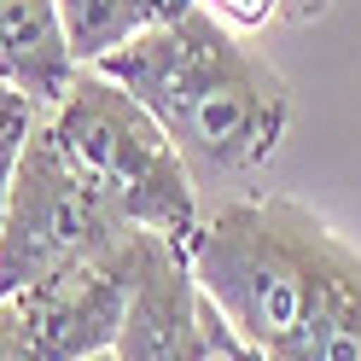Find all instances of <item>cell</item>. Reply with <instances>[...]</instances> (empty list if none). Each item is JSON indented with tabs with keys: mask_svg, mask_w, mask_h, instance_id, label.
I'll return each instance as SVG.
<instances>
[{
	"mask_svg": "<svg viewBox=\"0 0 361 361\" xmlns=\"http://www.w3.org/2000/svg\"><path fill=\"white\" fill-rule=\"evenodd\" d=\"M280 361H361V251L344 245L314 321Z\"/></svg>",
	"mask_w": 361,
	"mask_h": 361,
	"instance_id": "cell-7",
	"label": "cell"
},
{
	"mask_svg": "<svg viewBox=\"0 0 361 361\" xmlns=\"http://www.w3.org/2000/svg\"><path fill=\"white\" fill-rule=\"evenodd\" d=\"M274 6H280L286 24H314V18H326L332 0H274Z\"/></svg>",
	"mask_w": 361,
	"mask_h": 361,
	"instance_id": "cell-12",
	"label": "cell"
},
{
	"mask_svg": "<svg viewBox=\"0 0 361 361\" xmlns=\"http://www.w3.org/2000/svg\"><path fill=\"white\" fill-rule=\"evenodd\" d=\"M82 361H117V355H111V350H99V355H82Z\"/></svg>",
	"mask_w": 361,
	"mask_h": 361,
	"instance_id": "cell-13",
	"label": "cell"
},
{
	"mask_svg": "<svg viewBox=\"0 0 361 361\" xmlns=\"http://www.w3.org/2000/svg\"><path fill=\"white\" fill-rule=\"evenodd\" d=\"M35 123H41V105L0 82V175H12V164H18V152H24Z\"/></svg>",
	"mask_w": 361,
	"mask_h": 361,
	"instance_id": "cell-9",
	"label": "cell"
},
{
	"mask_svg": "<svg viewBox=\"0 0 361 361\" xmlns=\"http://www.w3.org/2000/svg\"><path fill=\"white\" fill-rule=\"evenodd\" d=\"M210 18H221L228 30H262L268 18H280V6L274 0H198Z\"/></svg>",
	"mask_w": 361,
	"mask_h": 361,
	"instance_id": "cell-10",
	"label": "cell"
},
{
	"mask_svg": "<svg viewBox=\"0 0 361 361\" xmlns=\"http://www.w3.org/2000/svg\"><path fill=\"white\" fill-rule=\"evenodd\" d=\"M47 134L87 187L117 210L128 228L187 245L198 233V175L187 169L169 128L99 71H82L71 94L47 105Z\"/></svg>",
	"mask_w": 361,
	"mask_h": 361,
	"instance_id": "cell-3",
	"label": "cell"
},
{
	"mask_svg": "<svg viewBox=\"0 0 361 361\" xmlns=\"http://www.w3.org/2000/svg\"><path fill=\"white\" fill-rule=\"evenodd\" d=\"M0 361H35V350L24 344V332L6 321V309H0Z\"/></svg>",
	"mask_w": 361,
	"mask_h": 361,
	"instance_id": "cell-11",
	"label": "cell"
},
{
	"mask_svg": "<svg viewBox=\"0 0 361 361\" xmlns=\"http://www.w3.org/2000/svg\"><path fill=\"white\" fill-rule=\"evenodd\" d=\"M87 71L64 35L59 0H0V82L18 87L41 111L71 94V82Z\"/></svg>",
	"mask_w": 361,
	"mask_h": 361,
	"instance_id": "cell-6",
	"label": "cell"
},
{
	"mask_svg": "<svg viewBox=\"0 0 361 361\" xmlns=\"http://www.w3.org/2000/svg\"><path fill=\"white\" fill-rule=\"evenodd\" d=\"M134 228L99 198V187L64 164V152L47 134V111L30 128L24 152L6 180L0 210V298L24 291L35 280H53L64 268H82L94 257H111Z\"/></svg>",
	"mask_w": 361,
	"mask_h": 361,
	"instance_id": "cell-4",
	"label": "cell"
},
{
	"mask_svg": "<svg viewBox=\"0 0 361 361\" xmlns=\"http://www.w3.org/2000/svg\"><path fill=\"white\" fill-rule=\"evenodd\" d=\"M87 71L128 87L169 128L192 175H251L291 128V87L204 6L152 24Z\"/></svg>",
	"mask_w": 361,
	"mask_h": 361,
	"instance_id": "cell-1",
	"label": "cell"
},
{
	"mask_svg": "<svg viewBox=\"0 0 361 361\" xmlns=\"http://www.w3.org/2000/svg\"><path fill=\"white\" fill-rule=\"evenodd\" d=\"M6 180H12V175H0V210H6Z\"/></svg>",
	"mask_w": 361,
	"mask_h": 361,
	"instance_id": "cell-14",
	"label": "cell"
},
{
	"mask_svg": "<svg viewBox=\"0 0 361 361\" xmlns=\"http://www.w3.org/2000/svg\"><path fill=\"white\" fill-rule=\"evenodd\" d=\"M198 0H59V18H64V35L82 64L105 59L111 47L134 41L152 24H169V18L192 12Z\"/></svg>",
	"mask_w": 361,
	"mask_h": 361,
	"instance_id": "cell-8",
	"label": "cell"
},
{
	"mask_svg": "<svg viewBox=\"0 0 361 361\" xmlns=\"http://www.w3.org/2000/svg\"><path fill=\"white\" fill-rule=\"evenodd\" d=\"M140 245L146 233L134 228L111 257H94L82 268H64L53 280H35L0 298L6 321L24 332L35 361H82L117 344L128 298H134V274H140Z\"/></svg>",
	"mask_w": 361,
	"mask_h": 361,
	"instance_id": "cell-5",
	"label": "cell"
},
{
	"mask_svg": "<svg viewBox=\"0 0 361 361\" xmlns=\"http://www.w3.org/2000/svg\"><path fill=\"white\" fill-rule=\"evenodd\" d=\"M338 251L344 239L298 198H239L198 221L187 268L221 321L262 361H280L321 309Z\"/></svg>",
	"mask_w": 361,
	"mask_h": 361,
	"instance_id": "cell-2",
	"label": "cell"
}]
</instances>
